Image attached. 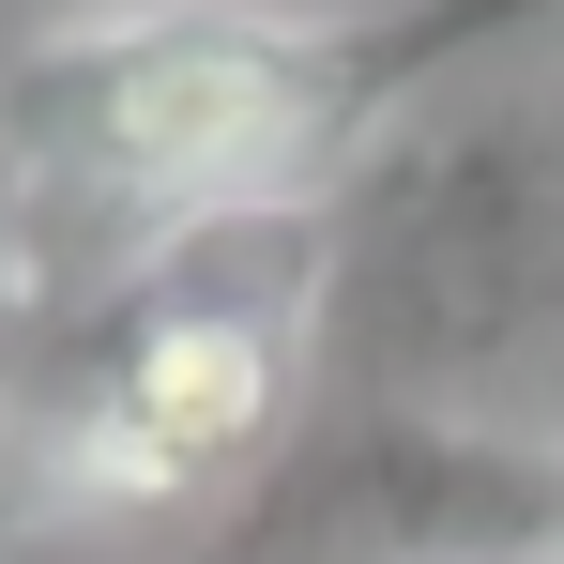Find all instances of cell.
<instances>
[{"mask_svg": "<svg viewBox=\"0 0 564 564\" xmlns=\"http://www.w3.org/2000/svg\"><path fill=\"white\" fill-rule=\"evenodd\" d=\"M550 138H564V107H550Z\"/></svg>", "mask_w": 564, "mask_h": 564, "instance_id": "5", "label": "cell"}, {"mask_svg": "<svg viewBox=\"0 0 564 564\" xmlns=\"http://www.w3.org/2000/svg\"><path fill=\"white\" fill-rule=\"evenodd\" d=\"M564 0H153L15 62L0 153L31 214H107L122 260L184 214L336 198L473 46H519Z\"/></svg>", "mask_w": 564, "mask_h": 564, "instance_id": "1", "label": "cell"}, {"mask_svg": "<svg viewBox=\"0 0 564 564\" xmlns=\"http://www.w3.org/2000/svg\"><path fill=\"white\" fill-rule=\"evenodd\" d=\"M321 275L336 214H184L62 321L31 381V473L93 519H184L290 458L321 397Z\"/></svg>", "mask_w": 564, "mask_h": 564, "instance_id": "2", "label": "cell"}, {"mask_svg": "<svg viewBox=\"0 0 564 564\" xmlns=\"http://www.w3.org/2000/svg\"><path fill=\"white\" fill-rule=\"evenodd\" d=\"M184 564H564V443L412 397H336L290 427L260 488L214 503Z\"/></svg>", "mask_w": 564, "mask_h": 564, "instance_id": "3", "label": "cell"}, {"mask_svg": "<svg viewBox=\"0 0 564 564\" xmlns=\"http://www.w3.org/2000/svg\"><path fill=\"white\" fill-rule=\"evenodd\" d=\"M0 260H15V153H0Z\"/></svg>", "mask_w": 564, "mask_h": 564, "instance_id": "4", "label": "cell"}]
</instances>
